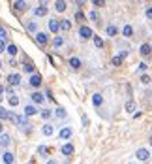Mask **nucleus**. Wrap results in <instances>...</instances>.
Returning <instances> with one entry per match:
<instances>
[{"label":"nucleus","instance_id":"obj_18","mask_svg":"<svg viewBox=\"0 0 152 164\" xmlns=\"http://www.w3.org/2000/svg\"><path fill=\"white\" fill-rule=\"evenodd\" d=\"M17 51H19V47L15 46V43H9V46L6 47V53L9 55V57H15V55H17Z\"/></svg>","mask_w":152,"mask_h":164},{"label":"nucleus","instance_id":"obj_20","mask_svg":"<svg viewBox=\"0 0 152 164\" xmlns=\"http://www.w3.org/2000/svg\"><path fill=\"white\" fill-rule=\"evenodd\" d=\"M126 57H122V55L120 53H118V55H115V57L111 59V64H113V66H120V64H122V60H124Z\"/></svg>","mask_w":152,"mask_h":164},{"label":"nucleus","instance_id":"obj_35","mask_svg":"<svg viewBox=\"0 0 152 164\" xmlns=\"http://www.w3.org/2000/svg\"><path fill=\"white\" fill-rule=\"evenodd\" d=\"M41 117L47 121V119H51V117H53V111H51V109H43V111H41Z\"/></svg>","mask_w":152,"mask_h":164},{"label":"nucleus","instance_id":"obj_42","mask_svg":"<svg viewBox=\"0 0 152 164\" xmlns=\"http://www.w3.org/2000/svg\"><path fill=\"white\" fill-rule=\"evenodd\" d=\"M83 17H85L83 12H77V13H75V19H83Z\"/></svg>","mask_w":152,"mask_h":164},{"label":"nucleus","instance_id":"obj_38","mask_svg":"<svg viewBox=\"0 0 152 164\" xmlns=\"http://www.w3.org/2000/svg\"><path fill=\"white\" fill-rule=\"evenodd\" d=\"M92 4L96 8H102V6H105V0H92Z\"/></svg>","mask_w":152,"mask_h":164},{"label":"nucleus","instance_id":"obj_17","mask_svg":"<svg viewBox=\"0 0 152 164\" xmlns=\"http://www.w3.org/2000/svg\"><path fill=\"white\" fill-rule=\"evenodd\" d=\"M92 104H94V106H96V108H100V106H102V104H103V96H102V94H100V93H96V94H94V96H92Z\"/></svg>","mask_w":152,"mask_h":164},{"label":"nucleus","instance_id":"obj_37","mask_svg":"<svg viewBox=\"0 0 152 164\" xmlns=\"http://www.w3.org/2000/svg\"><path fill=\"white\" fill-rule=\"evenodd\" d=\"M141 83H143V85H148V83H150V78H148L147 74H143V75H141Z\"/></svg>","mask_w":152,"mask_h":164},{"label":"nucleus","instance_id":"obj_22","mask_svg":"<svg viewBox=\"0 0 152 164\" xmlns=\"http://www.w3.org/2000/svg\"><path fill=\"white\" fill-rule=\"evenodd\" d=\"M41 132L45 134V136H53V132H55V128H53V125H43Z\"/></svg>","mask_w":152,"mask_h":164},{"label":"nucleus","instance_id":"obj_28","mask_svg":"<svg viewBox=\"0 0 152 164\" xmlns=\"http://www.w3.org/2000/svg\"><path fill=\"white\" fill-rule=\"evenodd\" d=\"M9 113H12V111H8L6 108H0V117H2V121H8V119H9Z\"/></svg>","mask_w":152,"mask_h":164},{"label":"nucleus","instance_id":"obj_4","mask_svg":"<svg viewBox=\"0 0 152 164\" xmlns=\"http://www.w3.org/2000/svg\"><path fill=\"white\" fill-rule=\"evenodd\" d=\"M47 42H49L47 32H36V43L38 46H47Z\"/></svg>","mask_w":152,"mask_h":164},{"label":"nucleus","instance_id":"obj_29","mask_svg":"<svg viewBox=\"0 0 152 164\" xmlns=\"http://www.w3.org/2000/svg\"><path fill=\"white\" fill-rule=\"evenodd\" d=\"M126 111H128V113L135 111V102H133V100H128V102H126Z\"/></svg>","mask_w":152,"mask_h":164},{"label":"nucleus","instance_id":"obj_6","mask_svg":"<svg viewBox=\"0 0 152 164\" xmlns=\"http://www.w3.org/2000/svg\"><path fill=\"white\" fill-rule=\"evenodd\" d=\"M8 83H9V87H17L21 83V74H9L8 75Z\"/></svg>","mask_w":152,"mask_h":164},{"label":"nucleus","instance_id":"obj_43","mask_svg":"<svg viewBox=\"0 0 152 164\" xmlns=\"http://www.w3.org/2000/svg\"><path fill=\"white\" fill-rule=\"evenodd\" d=\"M75 2H77V6H85V4H86V0H75Z\"/></svg>","mask_w":152,"mask_h":164},{"label":"nucleus","instance_id":"obj_32","mask_svg":"<svg viewBox=\"0 0 152 164\" xmlns=\"http://www.w3.org/2000/svg\"><path fill=\"white\" fill-rule=\"evenodd\" d=\"M94 46H96L98 49H102V47H103V40H102L100 36H94Z\"/></svg>","mask_w":152,"mask_h":164},{"label":"nucleus","instance_id":"obj_39","mask_svg":"<svg viewBox=\"0 0 152 164\" xmlns=\"http://www.w3.org/2000/svg\"><path fill=\"white\" fill-rule=\"evenodd\" d=\"M145 17L152 21V6H148V8H147V12H145Z\"/></svg>","mask_w":152,"mask_h":164},{"label":"nucleus","instance_id":"obj_13","mask_svg":"<svg viewBox=\"0 0 152 164\" xmlns=\"http://www.w3.org/2000/svg\"><path fill=\"white\" fill-rule=\"evenodd\" d=\"M70 68H71V70H79V68H81V59L71 57V59H70Z\"/></svg>","mask_w":152,"mask_h":164},{"label":"nucleus","instance_id":"obj_25","mask_svg":"<svg viewBox=\"0 0 152 164\" xmlns=\"http://www.w3.org/2000/svg\"><path fill=\"white\" fill-rule=\"evenodd\" d=\"M55 117H58V119H66V109H64V108H57V109H55Z\"/></svg>","mask_w":152,"mask_h":164},{"label":"nucleus","instance_id":"obj_5","mask_svg":"<svg viewBox=\"0 0 152 164\" xmlns=\"http://www.w3.org/2000/svg\"><path fill=\"white\" fill-rule=\"evenodd\" d=\"M139 53H141V57H150V55H152V46H150V43H141V46H139Z\"/></svg>","mask_w":152,"mask_h":164},{"label":"nucleus","instance_id":"obj_2","mask_svg":"<svg viewBox=\"0 0 152 164\" xmlns=\"http://www.w3.org/2000/svg\"><path fill=\"white\" fill-rule=\"evenodd\" d=\"M135 159H137V160H143V162H147V160L150 159V151H148V149H145V147L137 149V151H135Z\"/></svg>","mask_w":152,"mask_h":164},{"label":"nucleus","instance_id":"obj_19","mask_svg":"<svg viewBox=\"0 0 152 164\" xmlns=\"http://www.w3.org/2000/svg\"><path fill=\"white\" fill-rule=\"evenodd\" d=\"M122 36H124V38H132V36H133V27H132V25H126V27L122 28Z\"/></svg>","mask_w":152,"mask_h":164},{"label":"nucleus","instance_id":"obj_24","mask_svg":"<svg viewBox=\"0 0 152 164\" xmlns=\"http://www.w3.org/2000/svg\"><path fill=\"white\" fill-rule=\"evenodd\" d=\"M25 113H26V115L30 117V115H36L38 111H36V108L32 106V104H28V106H25Z\"/></svg>","mask_w":152,"mask_h":164},{"label":"nucleus","instance_id":"obj_1","mask_svg":"<svg viewBox=\"0 0 152 164\" xmlns=\"http://www.w3.org/2000/svg\"><path fill=\"white\" fill-rule=\"evenodd\" d=\"M26 9H28L26 0H15V2H13V12L15 13H25Z\"/></svg>","mask_w":152,"mask_h":164},{"label":"nucleus","instance_id":"obj_34","mask_svg":"<svg viewBox=\"0 0 152 164\" xmlns=\"http://www.w3.org/2000/svg\"><path fill=\"white\" fill-rule=\"evenodd\" d=\"M88 17L94 21V23H98V25H100V15H98V12H90V13H88Z\"/></svg>","mask_w":152,"mask_h":164},{"label":"nucleus","instance_id":"obj_41","mask_svg":"<svg viewBox=\"0 0 152 164\" xmlns=\"http://www.w3.org/2000/svg\"><path fill=\"white\" fill-rule=\"evenodd\" d=\"M0 34H2V36H0V38H2V40H8V30L2 27V32H0Z\"/></svg>","mask_w":152,"mask_h":164},{"label":"nucleus","instance_id":"obj_40","mask_svg":"<svg viewBox=\"0 0 152 164\" xmlns=\"http://www.w3.org/2000/svg\"><path fill=\"white\" fill-rule=\"evenodd\" d=\"M147 68H148V64H147L145 60H143V62H139V70H141V72H145Z\"/></svg>","mask_w":152,"mask_h":164},{"label":"nucleus","instance_id":"obj_27","mask_svg":"<svg viewBox=\"0 0 152 164\" xmlns=\"http://www.w3.org/2000/svg\"><path fill=\"white\" fill-rule=\"evenodd\" d=\"M2 141H0V144H2V147H8L9 144H12V138H9L8 134H2V138H0Z\"/></svg>","mask_w":152,"mask_h":164},{"label":"nucleus","instance_id":"obj_3","mask_svg":"<svg viewBox=\"0 0 152 164\" xmlns=\"http://www.w3.org/2000/svg\"><path fill=\"white\" fill-rule=\"evenodd\" d=\"M79 36H81L83 40H88V38H94V32H92V28H90V27L83 25V27L79 28Z\"/></svg>","mask_w":152,"mask_h":164},{"label":"nucleus","instance_id":"obj_44","mask_svg":"<svg viewBox=\"0 0 152 164\" xmlns=\"http://www.w3.org/2000/svg\"><path fill=\"white\" fill-rule=\"evenodd\" d=\"M150 145H152V136H150Z\"/></svg>","mask_w":152,"mask_h":164},{"label":"nucleus","instance_id":"obj_8","mask_svg":"<svg viewBox=\"0 0 152 164\" xmlns=\"http://www.w3.org/2000/svg\"><path fill=\"white\" fill-rule=\"evenodd\" d=\"M30 98H32V102H34V104H43V102H45V96H43L41 93H32L30 94Z\"/></svg>","mask_w":152,"mask_h":164},{"label":"nucleus","instance_id":"obj_23","mask_svg":"<svg viewBox=\"0 0 152 164\" xmlns=\"http://www.w3.org/2000/svg\"><path fill=\"white\" fill-rule=\"evenodd\" d=\"M60 27H62L64 32H68V30L71 28V21H68V19H60Z\"/></svg>","mask_w":152,"mask_h":164},{"label":"nucleus","instance_id":"obj_33","mask_svg":"<svg viewBox=\"0 0 152 164\" xmlns=\"http://www.w3.org/2000/svg\"><path fill=\"white\" fill-rule=\"evenodd\" d=\"M38 153H40L41 157H47V155H49V149H47L45 145H40V147H38Z\"/></svg>","mask_w":152,"mask_h":164},{"label":"nucleus","instance_id":"obj_16","mask_svg":"<svg viewBox=\"0 0 152 164\" xmlns=\"http://www.w3.org/2000/svg\"><path fill=\"white\" fill-rule=\"evenodd\" d=\"M2 162H4V164H12V162H13V153L4 151V153H2Z\"/></svg>","mask_w":152,"mask_h":164},{"label":"nucleus","instance_id":"obj_31","mask_svg":"<svg viewBox=\"0 0 152 164\" xmlns=\"http://www.w3.org/2000/svg\"><path fill=\"white\" fill-rule=\"evenodd\" d=\"M62 43H64L62 36H55V40H53V47H62Z\"/></svg>","mask_w":152,"mask_h":164},{"label":"nucleus","instance_id":"obj_14","mask_svg":"<svg viewBox=\"0 0 152 164\" xmlns=\"http://www.w3.org/2000/svg\"><path fill=\"white\" fill-rule=\"evenodd\" d=\"M71 134H73V132H71V128H70V126H64V128L60 130V138H62V140H70Z\"/></svg>","mask_w":152,"mask_h":164},{"label":"nucleus","instance_id":"obj_11","mask_svg":"<svg viewBox=\"0 0 152 164\" xmlns=\"http://www.w3.org/2000/svg\"><path fill=\"white\" fill-rule=\"evenodd\" d=\"M60 151H62V155H66V157H70V155H73V151H75V149H73V145H71V144H64Z\"/></svg>","mask_w":152,"mask_h":164},{"label":"nucleus","instance_id":"obj_12","mask_svg":"<svg viewBox=\"0 0 152 164\" xmlns=\"http://www.w3.org/2000/svg\"><path fill=\"white\" fill-rule=\"evenodd\" d=\"M66 8H68V4L64 2V0H57V2H55V9H57L58 13H62V12H66Z\"/></svg>","mask_w":152,"mask_h":164},{"label":"nucleus","instance_id":"obj_10","mask_svg":"<svg viewBox=\"0 0 152 164\" xmlns=\"http://www.w3.org/2000/svg\"><path fill=\"white\" fill-rule=\"evenodd\" d=\"M23 70L26 72V74H34L36 72V66H34V62H30V60H23Z\"/></svg>","mask_w":152,"mask_h":164},{"label":"nucleus","instance_id":"obj_30","mask_svg":"<svg viewBox=\"0 0 152 164\" xmlns=\"http://www.w3.org/2000/svg\"><path fill=\"white\" fill-rule=\"evenodd\" d=\"M26 30L28 32H36L38 30V23H36V21H30V23L26 25Z\"/></svg>","mask_w":152,"mask_h":164},{"label":"nucleus","instance_id":"obj_36","mask_svg":"<svg viewBox=\"0 0 152 164\" xmlns=\"http://www.w3.org/2000/svg\"><path fill=\"white\" fill-rule=\"evenodd\" d=\"M81 123H83V128H86V126L90 125V121H88V117H86V115H83V117H81Z\"/></svg>","mask_w":152,"mask_h":164},{"label":"nucleus","instance_id":"obj_7","mask_svg":"<svg viewBox=\"0 0 152 164\" xmlns=\"http://www.w3.org/2000/svg\"><path fill=\"white\" fill-rule=\"evenodd\" d=\"M28 83H30L32 87H40V85H41V75L34 72V74L30 75V79H28Z\"/></svg>","mask_w":152,"mask_h":164},{"label":"nucleus","instance_id":"obj_15","mask_svg":"<svg viewBox=\"0 0 152 164\" xmlns=\"http://www.w3.org/2000/svg\"><path fill=\"white\" fill-rule=\"evenodd\" d=\"M34 15H38V17H43V15H47V8L43 6V4H40L38 8H34Z\"/></svg>","mask_w":152,"mask_h":164},{"label":"nucleus","instance_id":"obj_26","mask_svg":"<svg viewBox=\"0 0 152 164\" xmlns=\"http://www.w3.org/2000/svg\"><path fill=\"white\" fill-rule=\"evenodd\" d=\"M8 100H9V106H12V108L19 106V98H17L15 94H9V96H8Z\"/></svg>","mask_w":152,"mask_h":164},{"label":"nucleus","instance_id":"obj_21","mask_svg":"<svg viewBox=\"0 0 152 164\" xmlns=\"http://www.w3.org/2000/svg\"><path fill=\"white\" fill-rule=\"evenodd\" d=\"M107 36H111V38H115L116 34H118V28H116V25H109V27H107Z\"/></svg>","mask_w":152,"mask_h":164},{"label":"nucleus","instance_id":"obj_9","mask_svg":"<svg viewBox=\"0 0 152 164\" xmlns=\"http://www.w3.org/2000/svg\"><path fill=\"white\" fill-rule=\"evenodd\" d=\"M49 30H51V32H55V34H57L58 30H62V27H60V21H57V19H51V21H49Z\"/></svg>","mask_w":152,"mask_h":164}]
</instances>
